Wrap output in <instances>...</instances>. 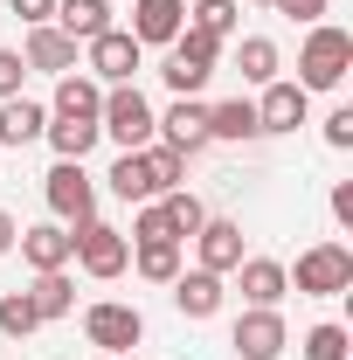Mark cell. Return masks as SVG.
<instances>
[{
	"mask_svg": "<svg viewBox=\"0 0 353 360\" xmlns=\"http://www.w3.org/2000/svg\"><path fill=\"white\" fill-rule=\"evenodd\" d=\"M174 305L187 319H215L222 312V277L215 270H180L174 277Z\"/></svg>",
	"mask_w": 353,
	"mask_h": 360,
	"instance_id": "16",
	"label": "cell"
},
{
	"mask_svg": "<svg viewBox=\"0 0 353 360\" xmlns=\"http://www.w3.org/2000/svg\"><path fill=\"white\" fill-rule=\"evenodd\" d=\"M236 277H243V298H250V305H277V298L291 291V277H284V264H277V257H243V264H236Z\"/></svg>",
	"mask_w": 353,
	"mask_h": 360,
	"instance_id": "17",
	"label": "cell"
},
{
	"mask_svg": "<svg viewBox=\"0 0 353 360\" xmlns=\"http://www.w3.org/2000/svg\"><path fill=\"white\" fill-rule=\"evenodd\" d=\"M153 125L167 132V146H174V153H201V146H208V104L174 97V111H167V118H153Z\"/></svg>",
	"mask_w": 353,
	"mask_h": 360,
	"instance_id": "12",
	"label": "cell"
},
{
	"mask_svg": "<svg viewBox=\"0 0 353 360\" xmlns=\"http://www.w3.org/2000/svg\"><path fill=\"white\" fill-rule=\"evenodd\" d=\"M257 132H264V125H257V104H250V97H229V104L208 111V139H236V146H243V139H257Z\"/></svg>",
	"mask_w": 353,
	"mask_h": 360,
	"instance_id": "21",
	"label": "cell"
},
{
	"mask_svg": "<svg viewBox=\"0 0 353 360\" xmlns=\"http://www.w3.org/2000/svg\"><path fill=\"white\" fill-rule=\"evenodd\" d=\"M167 49H174V56H167V70H160V77H167V90H174V97H194V90L215 77V56H222L215 35H201V28H180Z\"/></svg>",
	"mask_w": 353,
	"mask_h": 360,
	"instance_id": "3",
	"label": "cell"
},
{
	"mask_svg": "<svg viewBox=\"0 0 353 360\" xmlns=\"http://www.w3.org/2000/svg\"><path fill=\"white\" fill-rule=\"evenodd\" d=\"M42 194H49V215H56L63 229H84L90 215H97V187H90L84 160H56L49 180H42Z\"/></svg>",
	"mask_w": 353,
	"mask_h": 360,
	"instance_id": "4",
	"label": "cell"
},
{
	"mask_svg": "<svg viewBox=\"0 0 353 360\" xmlns=\"http://www.w3.org/2000/svg\"><path fill=\"white\" fill-rule=\"evenodd\" d=\"M56 21L70 42H97L111 28V0H56Z\"/></svg>",
	"mask_w": 353,
	"mask_h": 360,
	"instance_id": "18",
	"label": "cell"
},
{
	"mask_svg": "<svg viewBox=\"0 0 353 360\" xmlns=\"http://www.w3.org/2000/svg\"><path fill=\"white\" fill-rule=\"evenodd\" d=\"M21 77H28L21 49H0V104H7V97H21Z\"/></svg>",
	"mask_w": 353,
	"mask_h": 360,
	"instance_id": "33",
	"label": "cell"
},
{
	"mask_svg": "<svg viewBox=\"0 0 353 360\" xmlns=\"http://www.w3.org/2000/svg\"><path fill=\"white\" fill-rule=\"evenodd\" d=\"M97 132H111L125 153H139V146H153V104L139 97V84H111L104 90V111H97Z\"/></svg>",
	"mask_w": 353,
	"mask_h": 360,
	"instance_id": "2",
	"label": "cell"
},
{
	"mask_svg": "<svg viewBox=\"0 0 353 360\" xmlns=\"http://www.w3.org/2000/svg\"><path fill=\"white\" fill-rule=\"evenodd\" d=\"M257 7H277V0H257Z\"/></svg>",
	"mask_w": 353,
	"mask_h": 360,
	"instance_id": "39",
	"label": "cell"
},
{
	"mask_svg": "<svg viewBox=\"0 0 353 360\" xmlns=\"http://www.w3.org/2000/svg\"><path fill=\"white\" fill-rule=\"evenodd\" d=\"M132 243H180L167 215H160V201H139V222H132Z\"/></svg>",
	"mask_w": 353,
	"mask_h": 360,
	"instance_id": "32",
	"label": "cell"
},
{
	"mask_svg": "<svg viewBox=\"0 0 353 360\" xmlns=\"http://www.w3.org/2000/svg\"><path fill=\"white\" fill-rule=\"evenodd\" d=\"M284 347H291V333H284L277 305H250V312L236 319V354L243 360H277Z\"/></svg>",
	"mask_w": 353,
	"mask_h": 360,
	"instance_id": "8",
	"label": "cell"
},
{
	"mask_svg": "<svg viewBox=\"0 0 353 360\" xmlns=\"http://www.w3.org/2000/svg\"><path fill=\"white\" fill-rule=\"evenodd\" d=\"M139 277H146V284H174L180 277V243H139Z\"/></svg>",
	"mask_w": 353,
	"mask_h": 360,
	"instance_id": "25",
	"label": "cell"
},
{
	"mask_svg": "<svg viewBox=\"0 0 353 360\" xmlns=\"http://www.w3.org/2000/svg\"><path fill=\"white\" fill-rule=\"evenodd\" d=\"M84 49H90V77H97V84H132L139 63H146V49H139L125 28H104V35L84 42Z\"/></svg>",
	"mask_w": 353,
	"mask_h": 360,
	"instance_id": "7",
	"label": "cell"
},
{
	"mask_svg": "<svg viewBox=\"0 0 353 360\" xmlns=\"http://www.w3.org/2000/svg\"><path fill=\"white\" fill-rule=\"evenodd\" d=\"M243 84H277V42H264V35L243 42Z\"/></svg>",
	"mask_w": 353,
	"mask_h": 360,
	"instance_id": "29",
	"label": "cell"
},
{
	"mask_svg": "<svg viewBox=\"0 0 353 360\" xmlns=\"http://www.w3.org/2000/svg\"><path fill=\"white\" fill-rule=\"evenodd\" d=\"M236 0H194V14H187V28H201V35H215V42H229L236 35Z\"/></svg>",
	"mask_w": 353,
	"mask_h": 360,
	"instance_id": "27",
	"label": "cell"
},
{
	"mask_svg": "<svg viewBox=\"0 0 353 360\" xmlns=\"http://www.w3.org/2000/svg\"><path fill=\"white\" fill-rule=\"evenodd\" d=\"M180 28H187V0H132V28H125V35H132L139 49L146 42H174Z\"/></svg>",
	"mask_w": 353,
	"mask_h": 360,
	"instance_id": "11",
	"label": "cell"
},
{
	"mask_svg": "<svg viewBox=\"0 0 353 360\" xmlns=\"http://www.w3.org/2000/svg\"><path fill=\"white\" fill-rule=\"evenodd\" d=\"M160 215H167V229H174V236H194V229L208 222V208H201V201H194V194H167V201H160Z\"/></svg>",
	"mask_w": 353,
	"mask_h": 360,
	"instance_id": "30",
	"label": "cell"
},
{
	"mask_svg": "<svg viewBox=\"0 0 353 360\" xmlns=\"http://www.w3.org/2000/svg\"><path fill=\"white\" fill-rule=\"evenodd\" d=\"M305 298H340L353 284V250L347 243H312L305 257H298V270H284Z\"/></svg>",
	"mask_w": 353,
	"mask_h": 360,
	"instance_id": "5",
	"label": "cell"
},
{
	"mask_svg": "<svg viewBox=\"0 0 353 360\" xmlns=\"http://www.w3.org/2000/svg\"><path fill=\"white\" fill-rule=\"evenodd\" d=\"M84 333H90V347L125 354V347H139V340H146V319H139L132 305H90V312H84Z\"/></svg>",
	"mask_w": 353,
	"mask_h": 360,
	"instance_id": "9",
	"label": "cell"
},
{
	"mask_svg": "<svg viewBox=\"0 0 353 360\" xmlns=\"http://www.w3.org/2000/svg\"><path fill=\"white\" fill-rule=\"evenodd\" d=\"M139 160L153 174V194H174L180 174H187V153H174V146H139Z\"/></svg>",
	"mask_w": 353,
	"mask_h": 360,
	"instance_id": "23",
	"label": "cell"
},
{
	"mask_svg": "<svg viewBox=\"0 0 353 360\" xmlns=\"http://www.w3.org/2000/svg\"><path fill=\"white\" fill-rule=\"evenodd\" d=\"M104 360H118V354H104Z\"/></svg>",
	"mask_w": 353,
	"mask_h": 360,
	"instance_id": "40",
	"label": "cell"
},
{
	"mask_svg": "<svg viewBox=\"0 0 353 360\" xmlns=\"http://www.w3.org/2000/svg\"><path fill=\"white\" fill-rule=\"evenodd\" d=\"M305 97L312 90H298V84H264L257 125H264V132H298V125H305Z\"/></svg>",
	"mask_w": 353,
	"mask_h": 360,
	"instance_id": "13",
	"label": "cell"
},
{
	"mask_svg": "<svg viewBox=\"0 0 353 360\" xmlns=\"http://www.w3.org/2000/svg\"><path fill=\"white\" fill-rule=\"evenodd\" d=\"M35 326H42V312H35V298H28V291L0 298V333H7V340H28Z\"/></svg>",
	"mask_w": 353,
	"mask_h": 360,
	"instance_id": "28",
	"label": "cell"
},
{
	"mask_svg": "<svg viewBox=\"0 0 353 360\" xmlns=\"http://www.w3.org/2000/svg\"><path fill=\"white\" fill-rule=\"evenodd\" d=\"M14 243H21V257L35 264V277H42V270H70V257H77V229H63V222L21 229Z\"/></svg>",
	"mask_w": 353,
	"mask_h": 360,
	"instance_id": "10",
	"label": "cell"
},
{
	"mask_svg": "<svg viewBox=\"0 0 353 360\" xmlns=\"http://www.w3.org/2000/svg\"><path fill=\"white\" fill-rule=\"evenodd\" d=\"M28 298H35V312H42V319H63V312H70V305H77V284H70L63 270H42Z\"/></svg>",
	"mask_w": 353,
	"mask_h": 360,
	"instance_id": "24",
	"label": "cell"
},
{
	"mask_svg": "<svg viewBox=\"0 0 353 360\" xmlns=\"http://www.w3.org/2000/svg\"><path fill=\"white\" fill-rule=\"evenodd\" d=\"M326 146H333V153H347V146H353V104H340V111L326 118Z\"/></svg>",
	"mask_w": 353,
	"mask_h": 360,
	"instance_id": "34",
	"label": "cell"
},
{
	"mask_svg": "<svg viewBox=\"0 0 353 360\" xmlns=\"http://www.w3.org/2000/svg\"><path fill=\"white\" fill-rule=\"evenodd\" d=\"M298 354H305V360H347V326H333V319H326V326H312Z\"/></svg>",
	"mask_w": 353,
	"mask_h": 360,
	"instance_id": "31",
	"label": "cell"
},
{
	"mask_svg": "<svg viewBox=\"0 0 353 360\" xmlns=\"http://www.w3.org/2000/svg\"><path fill=\"white\" fill-rule=\"evenodd\" d=\"M14 14H21L28 28H49V21H56V0H14Z\"/></svg>",
	"mask_w": 353,
	"mask_h": 360,
	"instance_id": "35",
	"label": "cell"
},
{
	"mask_svg": "<svg viewBox=\"0 0 353 360\" xmlns=\"http://www.w3.org/2000/svg\"><path fill=\"white\" fill-rule=\"evenodd\" d=\"M194 243H201V270H215V277H229V270L243 264V229L236 222H201Z\"/></svg>",
	"mask_w": 353,
	"mask_h": 360,
	"instance_id": "14",
	"label": "cell"
},
{
	"mask_svg": "<svg viewBox=\"0 0 353 360\" xmlns=\"http://www.w3.org/2000/svg\"><path fill=\"white\" fill-rule=\"evenodd\" d=\"M333 215H340V229H353V180L333 187Z\"/></svg>",
	"mask_w": 353,
	"mask_h": 360,
	"instance_id": "37",
	"label": "cell"
},
{
	"mask_svg": "<svg viewBox=\"0 0 353 360\" xmlns=\"http://www.w3.org/2000/svg\"><path fill=\"white\" fill-rule=\"evenodd\" d=\"M49 111L42 104H28V97H7L0 104V146H28V139H42Z\"/></svg>",
	"mask_w": 353,
	"mask_h": 360,
	"instance_id": "20",
	"label": "cell"
},
{
	"mask_svg": "<svg viewBox=\"0 0 353 360\" xmlns=\"http://www.w3.org/2000/svg\"><path fill=\"white\" fill-rule=\"evenodd\" d=\"M77 264H84L90 277H118V270L132 264V243H125L111 222H97V215H90V222L77 229Z\"/></svg>",
	"mask_w": 353,
	"mask_h": 360,
	"instance_id": "6",
	"label": "cell"
},
{
	"mask_svg": "<svg viewBox=\"0 0 353 360\" xmlns=\"http://www.w3.org/2000/svg\"><path fill=\"white\" fill-rule=\"evenodd\" d=\"M28 70H49V77H70L77 70V42L63 35V28H28V56H21Z\"/></svg>",
	"mask_w": 353,
	"mask_h": 360,
	"instance_id": "15",
	"label": "cell"
},
{
	"mask_svg": "<svg viewBox=\"0 0 353 360\" xmlns=\"http://www.w3.org/2000/svg\"><path fill=\"white\" fill-rule=\"evenodd\" d=\"M104 111V90H97V77H56V111L49 118H97Z\"/></svg>",
	"mask_w": 353,
	"mask_h": 360,
	"instance_id": "19",
	"label": "cell"
},
{
	"mask_svg": "<svg viewBox=\"0 0 353 360\" xmlns=\"http://www.w3.org/2000/svg\"><path fill=\"white\" fill-rule=\"evenodd\" d=\"M42 132H49V146H56V160H84L90 146L104 139V132H97V118H49Z\"/></svg>",
	"mask_w": 353,
	"mask_h": 360,
	"instance_id": "22",
	"label": "cell"
},
{
	"mask_svg": "<svg viewBox=\"0 0 353 360\" xmlns=\"http://www.w3.org/2000/svg\"><path fill=\"white\" fill-rule=\"evenodd\" d=\"M14 236H21V229H14V215H7V208H0V257L14 250Z\"/></svg>",
	"mask_w": 353,
	"mask_h": 360,
	"instance_id": "38",
	"label": "cell"
},
{
	"mask_svg": "<svg viewBox=\"0 0 353 360\" xmlns=\"http://www.w3.org/2000/svg\"><path fill=\"white\" fill-rule=\"evenodd\" d=\"M111 194H118V201H153V174H146L139 153H118V167H111Z\"/></svg>",
	"mask_w": 353,
	"mask_h": 360,
	"instance_id": "26",
	"label": "cell"
},
{
	"mask_svg": "<svg viewBox=\"0 0 353 360\" xmlns=\"http://www.w3.org/2000/svg\"><path fill=\"white\" fill-rule=\"evenodd\" d=\"M347 70H353V35L319 21L305 35V56H298V90H340Z\"/></svg>",
	"mask_w": 353,
	"mask_h": 360,
	"instance_id": "1",
	"label": "cell"
},
{
	"mask_svg": "<svg viewBox=\"0 0 353 360\" xmlns=\"http://www.w3.org/2000/svg\"><path fill=\"white\" fill-rule=\"evenodd\" d=\"M277 14H291V21H312V28H319V14H326V0H277Z\"/></svg>",
	"mask_w": 353,
	"mask_h": 360,
	"instance_id": "36",
	"label": "cell"
}]
</instances>
